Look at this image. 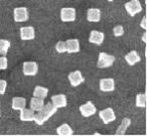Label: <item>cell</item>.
Instances as JSON below:
<instances>
[{"instance_id":"obj_9","label":"cell","mask_w":147,"mask_h":136,"mask_svg":"<svg viewBox=\"0 0 147 136\" xmlns=\"http://www.w3.org/2000/svg\"><path fill=\"white\" fill-rule=\"evenodd\" d=\"M115 88V80L113 78H104L101 79L99 82V89L103 92H111Z\"/></svg>"},{"instance_id":"obj_4","label":"cell","mask_w":147,"mask_h":136,"mask_svg":"<svg viewBox=\"0 0 147 136\" xmlns=\"http://www.w3.org/2000/svg\"><path fill=\"white\" fill-rule=\"evenodd\" d=\"M76 9L71 7H64L60 10V20L64 23L74 22L76 20Z\"/></svg>"},{"instance_id":"obj_7","label":"cell","mask_w":147,"mask_h":136,"mask_svg":"<svg viewBox=\"0 0 147 136\" xmlns=\"http://www.w3.org/2000/svg\"><path fill=\"white\" fill-rule=\"evenodd\" d=\"M23 73L25 76L31 77L38 74V64L36 62H26L23 65Z\"/></svg>"},{"instance_id":"obj_10","label":"cell","mask_w":147,"mask_h":136,"mask_svg":"<svg viewBox=\"0 0 147 136\" xmlns=\"http://www.w3.org/2000/svg\"><path fill=\"white\" fill-rule=\"evenodd\" d=\"M69 83H71V85L73 86V87H78L80 84H82L83 82H84V77H83L82 73H81L80 71H74L71 72V73H69Z\"/></svg>"},{"instance_id":"obj_15","label":"cell","mask_w":147,"mask_h":136,"mask_svg":"<svg viewBox=\"0 0 147 136\" xmlns=\"http://www.w3.org/2000/svg\"><path fill=\"white\" fill-rule=\"evenodd\" d=\"M67 45V52L77 53L80 51V42L78 39H69L65 42Z\"/></svg>"},{"instance_id":"obj_29","label":"cell","mask_w":147,"mask_h":136,"mask_svg":"<svg viewBox=\"0 0 147 136\" xmlns=\"http://www.w3.org/2000/svg\"><path fill=\"white\" fill-rule=\"evenodd\" d=\"M140 26H141V28H142L143 30H146V29H147V26H146V18H145V16H143L142 22H141Z\"/></svg>"},{"instance_id":"obj_19","label":"cell","mask_w":147,"mask_h":136,"mask_svg":"<svg viewBox=\"0 0 147 136\" xmlns=\"http://www.w3.org/2000/svg\"><path fill=\"white\" fill-rule=\"evenodd\" d=\"M56 133L59 136H71L74 134V130L69 124H62L56 129Z\"/></svg>"},{"instance_id":"obj_20","label":"cell","mask_w":147,"mask_h":136,"mask_svg":"<svg viewBox=\"0 0 147 136\" xmlns=\"http://www.w3.org/2000/svg\"><path fill=\"white\" fill-rule=\"evenodd\" d=\"M44 106V101L43 99L41 98H38V97H32L31 99V102H30V108L33 110L34 112H38L40 111Z\"/></svg>"},{"instance_id":"obj_18","label":"cell","mask_w":147,"mask_h":136,"mask_svg":"<svg viewBox=\"0 0 147 136\" xmlns=\"http://www.w3.org/2000/svg\"><path fill=\"white\" fill-rule=\"evenodd\" d=\"M34 111L31 108H23L21 110V114H20V119L21 121L24 122H31L34 120Z\"/></svg>"},{"instance_id":"obj_17","label":"cell","mask_w":147,"mask_h":136,"mask_svg":"<svg viewBox=\"0 0 147 136\" xmlns=\"http://www.w3.org/2000/svg\"><path fill=\"white\" fill-rule=\"evenodd\" d=\"M125 60H126V62H127V64H128V65L134 66V65H136L137 62H140L141 58L139 56V54L137 53V51L132 50V51H130L128 54H126V56H125Z\"/></svg>"},{"instance_id":"obj_25","label":"cell","mask_w":147,"mask_h":136,"mask_svg":"<svg viewBox=\"0 0 147 136\" xmlns=\"http://www.w3.org/2000/svg\"><path fill=\"white\" fill-rule=\"evenodd\" d=\"M55 50L57 51L58 53L67 52V45H65V42L58 41L57 43L55 44Z\"/></svg>"},{"instance_id":"obj_12","label":"cell","mask_w":147,"mask_h":136,"mask_svg":"<svg viewBox=\"0 0 147 136\" xmlns=\"http://www.w3.org/2000/svg\"><path fill=\"white\" fill-rule=\"evenodd\" d=\"M104 41V34L99 31H91L89 36V42L95 45H101Z\"/></svg>"},{"instance_id":"obj_22","label":"cell","mask_w":147,"mask_h":136,"mask_svg":"<svg viewBox=\"0 0 147 136\" xmlns=\"http://www.w3.org/2000/svg\"><path fill=\"white\" fill-rule=\"evenodd\" d=\"M10 47V42L8 40L0 39V54L3 56H6L8 53V49Z\"/></svg>"},{"instance_id":"obj_16","label":"cell","mask_w":147,"mask_h":136,"mask_svg":"<svg viewBox=\"0 0 147 136\" xmlns=\"http://www.w3.org/2000/svg\"><path fill=\"white\" fill-rule=\"evenodd\" d=\"M26 104H27V100L24 97H13L11 100V108L14 111H21L26 108Z\"/></svg>"},{"instance_id":"obj_6","label":"cell","mask_w":147,"mask_h":136,"mask_svg":"<svg viewBox=\"0 0 147 136\" xmlns=\"http://www.w3.org/2000/svg\"><path fill=\"white\" fill-rule=\"evenodd\" d=\"M99 118H100L104 124H109L115 120V114L111 108H106L99 112Z\"/></svg>"},{"instance_id":"obj_1","label":"cell","mask_w":147,"mask_h":136,"mask_svg":"<svg viewBox=\"0 0 147 136\" xmlns=\"http://www.w3.org/2000/svg\"><path fill=\"white\" fill-rule=\"evenodd\" d=\"M56 112H57V108H55L52 104L48 102V104H44L43 108H42L40 111H38V113H37L36 115H34V120L33 121H34L37 125L42 126V125L45 122H47L53 115H55Z\"/></svg>"},{"instance_id":"obj_13","label":"cell","mask_w":147,"mask_h":136,"mask_svg":"<svg viewBox=\"0 0 147 136\" xmlns=\"http://www.w3.org/2000/svg\"><path fill=\"white\" fill-rule=\"evenodd\" d=\"M20 33H21V39L24 41H29L35 38V30L33 27H22Z\"/></svg>"},{"instance_id":"obj_23","label":"cell","mask_w":147,"mask_h":136,"mask_svg":"<svg viewBox=\"0 0 147 136\" xmlns=\"http://www.w3.org/2000/svg\"><path fill=\"white\" fill-rule=\"evenodd\" d=\"M130 124H131V120H130L129 118H125L124 120H123L122 124L119 125V129H117V134H115V135H124L125 132H126V129L128 128Z\"/></svg>"},{"instance_id":"obj_11","label":"cell","mask_w":147,"mask_h":136,"mask_svg":"<svg viewBox=\"0 0 147 136\" xmlns=\"http://www.w3.org/2000/svg\"><path fill=\"white\" fill-rule=\"evenodd\" d=\"M51 104H52L56 108H65L67 104V96H65L64 94L53 95V96L51 97Z\"/></svg>"},{"instance_id":"obj_31","label":"cell","mask_w":147,"mask_h":136,"mask_svg":"<svg viewBox=\"0 0 147 136\" xmlns=\"http://www.w3.org/2000/svg\"><path fill=\"white\" fill-rule=\"evenodd\" d=\"M107 1H109V2H113V0H107Z\"/></svg>"},{"instance_id":"obj_30","label":"cell","mask_w":147,"mask_h":136,"mask_svg":"<svg viewBox=\"0 0 147 136\" xmlns=\"http://www.w3.org/2000/svg\"><path fill=\"white\" fill-rule=\"evenodd\" d=\"M142 39H143V42H145V43H146V33H144V34H143V37H142Z\"/></svg>"},{"instance_id":"obj_14","label":"cell","mask_w":147,"mask_h":136,"mask_svg":"<svg viewBox=\"0 0 147 136\" xmlns=\"http://www.w3.org/2000/svg\"><path fill=\"white\" fill-rule=\"evenodd\" d=\"M101 18V12L98 8H90L87 12V21L91 23H98Z\"/></svg>"},{"instance_id":"obj_3","label":"cell","mask_w":147,"mask_h":136,"mask_svg":"<svg viewBox=\"0 0 147 136\" xmlns=\"http://www.w3.org/2000/svg\"><path fill=\"white\" fill-rule=\"evenodd\" d=\"M125 8H126L127 12L129 16H135L137 14L142 12V5H141L139 0H131L125 4Z\"/></svg>"},{"instance_id":"obj_2","label":"cell","mask_w":147,"mask_h":136,"mask_svg":"<svg viewBox=\"0 0 147 136\" xmlns=\"http://www.w3.org/2000/svg\"><path fill=\"white\" fill-rule=\"evenodd\" d=\"M115 56L107 54L105 52H100L98 56V60H97V68L98 69H106L109 68L115 64Z\"/></svg>"},{"instance_id":"obj_21","label":"cell","mask_w":147,"mask_h":136,"mask_svg":"<svg viewBox=\"0 0 147 136\" xmlns=\"http://www.w3.org/2000/svg\"><path fill=\"white\" fill-rule=\"evenodd\" d=\"M35 97H38V98L44 99L47 97L48 95V89L43 86H36L34 89V93H33Z\"/></svg>"},{"instance_id":"obj_24","label":"cell","mask_w":147,"mask_h":136,"mask_svg":"<svg viewBox=\"0 0 147 136\" xmlns=\"http://www.w3.org/2000/svg\"><path fill=\"white\" fill-rule=\"evenodd\" d=\"M136 106L137 108H145L146 106V95L144 93H139L136 96Z\"/></svg>"},{"instance_id":"obj_26","label":"cell","mask_w":147,"mask_h":136,"mask_svg":"<svg viewBox=\"0 0 147 136\" xmlns=\"http://www.w3.org/2000/svg\"><path fill=\"white\" fill-rule=\"evenodd\" d=\"M125 33V30L123 28V26H117L113 28V35H115V37H121L123 36Z\"/></svg>"},{"instance_id":"obj_28","label":"cell","mask_w":147,"mask_h":136,"mask_svg":"<svg viewBox=\"0 0 147 136\" xmlns=\"http://www.w3.org/2000/svg\"><path fill=\"white\" fill-rule=\"evenodd\" d=\"M7 87V82L5 80H0V94L3 95Z\"/></svg>"},{"instance_id":"obj_5","label":"cell","mask_w":147,"mask_h":136,"mask_svg":"<svg viewBox=\"0 0 147 136\" xmlns=\"http://www.w3.org/2000/svg\"><path fill=\"white\" fill-rule=\"evenodd\" d=\"M29 19V12L27 7H16L13 10V20L16 23L27 22Z\"/></svg>"},{"instance_id":"obj_8","label":"cell","mask_w":147,"mask_h":136,"mask_svg":"<svg viewBox=\"0 0 147 136\" xmlns=\"http://www.w3.org/2000/svg\"><path fill=\"white\" fill-rule=\"evenodd\" d=\"M79 110H80L81 115H82L83 117H85V118L91 117V116L95 115V114H96V112H97L95 106L92 104L91 101H88V102H86V104H82V106L79 108Z\"/></svg>"},{"instance_id":"obj_27","label":"cell","mask_w":147,"mask_h":136,"mask_svg":"<svg viewBox=\"0 0 147 136\" xmlns=\"http://www.w3.org/2000/svg\"><path fill=\"white\" fill-rule=\"evenodd\" d=\"M8 67V60L6 56H1L0 58V70H6Z\"/></svg>"}]
</instances>
